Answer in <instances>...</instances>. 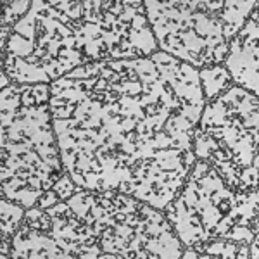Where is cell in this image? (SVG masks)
Returning <instances> with one entry per match:
<instances>
[{"label":"cell","instance_id":"cell-1","mask_svg":"<svg viewBox=\"0 0 259 259\" xmlns=\"http://www.w3.org/2000/svg\"><path fill=\"white\" fill-rule=\"evenodd\" d=\"M35 50H37V42H28L26 38H23L21 35L14 33L11 35L9 42H7L6 52L13 54V56L19 57V59H26L30 56H33Z\"/></svg>","mask_w":259,"mask_h":259},{"label":"cell","instance_id":"cell-2","mask_svg":"<svg viewBox=\"0 0 259 259\" xmlns=\"http://www.w3.org/2000/svg\"><path fill=\"white\" fill-rule=\"evenodd\" d=\"M54 190L59 194L61 201H68V199L74 194V182L71 180V175H69V173H64V175L54 183Z\"/></svg>","mask_w":259,"mask_h":259},{"label":"cell","instance_id":"cell-3","mask_svg":"<svg viewBox=\"0 0 259 259\" xmlns=\"http://www.w3.org/2000/svg\"><path fill=\"white\" fill-rule=\"evenodd\" d=\"M59 201H61V197H59V194L54 188H50V190H47V192H43L42 194V197L38 199V202H37V206L40 207V209H49V207H52L54 204H57Z\"/></svg>","mask_w":259,"mask_h":259},{"label":"cell","instance_id":"cell-4","mask_svg":"<svg viewBox=\"0 0 259 259\" xmlns=\"http://www.w3.org/2000/svg\"><path fill=\"white\" fill-rule=\"evenodd\" d=\"M9 6H11V11H13L14 18L18 19V21L21 18H25V16L31 11L30 0H16V2H9Z\"/></svg>","mask_w":259,"mask_h":259},{"label":"cell","instance_id":"cell-5","mask_svg":"<svg viewBox=\"0 0 259 259\" xmlns=\"http://www.w3.org/2000/svg\"><path fill=\"white\" fill-rule=\"evenodd\" d=\"M145 26H149L147 16H145V14H135V18H133V21H132V30L133 31H140V30H144Z\"/></svg>","mask_w":259,"mask_h":259},{"label":"cell","instance_id":"cell-6","mask_svg":"<svg viewBox=\"0 0 259 259\" xmlns=\"http://www.w3.org/2000/svg\"><path fill=\"white\" fill-rule=\"evenodd\" d=\"M235 257H237V259L249 257V244H238L237 250H235Z\"/></svg>","mask_w":259,"mask_h":259},{"label":"cell","instance_id":"cell-7","mask_svg":"<svg viewBox=\"0 0 259 259\" xmlns=\"http://www.w3.org/2000/svg\"><path fill=\"white\" fill-rule=\"evenodd\" d=\"M11 81H13L11 76L2 69V73H0V86H2V88H7V86H11Z\"/></svg>","mask_w":259,"mask_h":259}]
</instances>
